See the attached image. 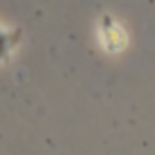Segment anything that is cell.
Listing matches in <instances>:
<instances>
[{
  "label": "cell",
  "mask_w": 155,
  "mask_h": 155,
  "mask_svg": "<svg viewBox=\"0 0 155 155\" xmlns=\"http://www.w3.org/2000/svg\"><path fill=\"white\" fill-rule=\"evenodd\" d=\"M101 37H103V44H105L107 50H121L126 46V34L110 16H103V23H101Z\"/></svg>",
  "instance_id": "1"
},
{
  "label": "cell",
  "mask_w": 155,
  "mask_h": 155,
  "mask_svg": "<svg viewBox=\"0 0 155 155\" xmlns=\"http://www.w3.org/2000/svg\"><path fill=\"white\" fill-rule=\"evenodd\" d=\"M18 39H21L18 32H5V30H0V62L9 57L14 46L18 44Z\"/></svg>",
  "instance_id": "2"
}]
</instances>
